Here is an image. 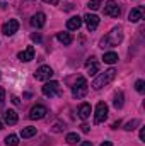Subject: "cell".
<instances>
[{
  "mask_svg": "<svg viewBox=\"0 0 145 146\" xmlns=\"http://www.w3.org/2000/svg\"><path fill=\"white\" fill-rule=\"evenodd\" d=\"M91 104H82L80 107H79V115H80V119H87L89 115H91Z\"/></svg>",
  "mask_w": 145,
  "mask_h": 146,
  "instance_id": "18",
  "label": "cell"
},
{
  "mask_svg": "<svg viewBox=\"0 0 145 146\" xmlns=\"http://www.w3.org/2000/svg\"><path fill=\"white\" fill-rule=\"evenodd\" d=\"M17 58L21 61H31V60H34V46H28L24 51H21L17 54Z\"/></svg>",
  "mask_w": 145,
  "mask_h": 146,
  "instance_id": "11",
  "label": "cell"
},
{
  "mask_svg": "<svg viewBox=\"0 0 145 146\" xmlns=\"http://www.w3.org/2000/svg\"><path fill=\"white\" fill-rule=\"evenodd\" d=\"M46 114H48V109H46L44 106H34V107L31 109V112H29V119L39 121V119H43Z\"/></svg>",
  "mask_w": 145,
  "mask_h": 146,
  "instance_id": "9",
  "label": "cell"
},
{
  "mask_svg": "<svg viewBox=\"0 0 145 146\" xmlns=\"http://www.w3.org/2000/svg\"><path fill=\"white\" fill-rule=\"evenodd\" d=\"M114 76H116V70H114V68H109V70H106L104 73H101L99 76H96V80L92 82V88L99 90V88L106 87L108 83H111V82L114 80Z\"/></svg>",
  "mask_w": 145,
  "mask_h": 146,
  "instance_id": "2",
  "label": "cell"
},
{
  "mask_svg": "<svg viewBox=\"0 0 145 146\" xmlns=\"http://www.w3.org/2000/svg\"><path fill=\"white\" fill-rule=\"evenodd\" d=\"M53 76V70L50 68V66H46V65H43V66H39L34 73V78L39 80V82H46V80H50Z\"/></svg>",
  "mask_w": 145,
  "mask_h": 146,
  "instance_id": "7",
  "label": "cell"
},
{
  "mask_svg": "<svg viewBox=\"0 0 145 146\" xmlns=\"http://www.w3.org/2000/svg\"><path fill=\"white\" fill-rule=\"evenodd\" d=\"M12 102H14L15 106H21V100H19V97H15V95L12 97Z\"/></svg>",
  "mask_w": 145,
  "mask_h": 146,
  "instance_id": "32",
  "label": "cell"
},
{
  "mask_svg": "<svg viewBox=\"0 0 145 146\" xmlns=\"http://www.w3.org/2000/svg\"><path fill=\"white\" fill-rule=\"evenodd\" d=\"M65 129V124L63 122H55V126L51 127V133H62Z\"/></svg>",
  "mask_w": 145,
  "mask_h": 146,
  "instance_id": "25",
  "label": "cell"
},
{
  "mask_svg": "<svg viewBox=\"0 0 145 146\" xmlns=\"http://www.w3.org/2000/svg\"><path fill=\"white\" fill-rule=\"evenodd\" d=\"M80 146H92L91 141H84V143H80Z\"/></svg>",
  "mask_w": 145,
  "mask_h": 146,
  "instance_id": "34",
  "label": "cell"
},
{
  "mask_svg": "<svg viewBox=\"0 0 145 146\" xmlns=\"http://www.w3.org/2000/svg\"><path fill=\"white\" fill-rule=\"evenodd\" d=\"M108 119V106L106 102H99L96 106V115H94V122L96 124H101Z\"/></svg>",
  "mask_w": 145,
  "mask_h": 146,
  "instance_id": "5",
  "label": "cell"
},
{
  "mask_svg": "<svg viewBox=\"0 0 145 146\" xmlns=\"http://www.w3.org/2000/svg\"><path fill=\"white\" fill-rule=\"evenodd\" d=\"M144 139H145V129L142 127L140 129V141H144Z\"/></svg>",
  "mask_w": 145,
  "mask_h": 146,
  "instance_id": "33",
  "label": "cell"
},
{
  "mask_svg": "<svg viewBox=\"0 0 145 146\" xmlns=\"http://www.w3.org/2000/svg\"><path fill=\"white\" fill-rule=\"evenodd\" d=\"M80 26H82V19L79 15H73L67 21V29H70V31H77Z\"/></svg>",
  "mask_w": 145,
  "mask_h": 146,
  "instance_id": "15",
  "label": "cell"
},
{
  "mask_svg": "<svg viewBox=\"0 0 145 146\" xmlns=\"http://www.w3.org/2000/svg\"><path fill=\"white\" fill-rule=\"evenodd\" d=\"M80 131H82V133H89V126H87V124H82V126H80Z\"/></svg>",
  "mask_w": 145,
  "mask_h": 146,
  "instance_id": "30",
  "label": "cell"
},
{
  "mask_svg": "<svg viewBox=\"0 0 145 146\" xmlns=\"http://www.w3.org/2000/svg\"><path fill=\"white\" fill-rule=\"evenodd\" d=\"M41 92H43L44 97H50V99L55 97V95H62V88H60L58 82H48V83H44L43 88H41Z\"/></svg>",
  "mask_w": 145,
  "mask_h": 146,
  "instance_id": "4",
  "label": "cell"
},
{
  "mask_svg": "<svg viewBox=\"0 0 145 146\" xmlns=\"http://www.w3.org/2000/svg\"><path fill=\"white\" fill-rule=\"evenodd\" d=\"M67 143H68V145H77V143H80L79 134H77V133H68V134H67Z\"/></svg>",
  "mask_w": 145,
  "mask_h": 146,
  "instance_id": "21",
  "label": "cell"
},
{
  "mask_svg": "<svg viewBox=\"0 0 145 146\" xmlns=\"http://www.w3.org/2000/svg\"><path fill=\"white\" fill-rule=\"evenodd\" d=\"M34 134H36V127H33V126H28V127H22V129H21V136H22L24 139L33 138Z\"/></svg>",
  "mask_w": 145,
  "mask_h": 146,
  "instance_id": "19",
  "label": "cell"
},
{
  "mask_svg": "<svg viewBox=\"0 0 145 146\" xmlns=\"http://www.w3.org/2000/svg\"><path fill=\"white\" fill-rule=\"evenodd\" d=\"M137 126H140V121H138V119H132V121H128V122L125 124V131H133Z\"/></svg>",
  "mask_w": 145,
  "mask_h": 146,
  "instance_id": "23",
  "label": "cell"
},
{
  "mask_svg": "<svg viewBox=\"0 0 145 146\" xmlns=\"http://www.w3.org/2000/svg\"><path fill=\"white\" fill-rule=\"evenodd\" d=\"M85 94H87V80L84 76H79L77 83L72 88V95L75 99H82V97H85Z\"/></svg>",
  "mask_w": 145,
  "mask_h": 146,
  "instance_id": "3",
  "label": "cell"
},
{
  "mask_svg": "<svg viewBox=\"0 0 145 146\" xmlns=\"http://www.w3.org/2000/svg\"><path fill=\"white\" fill-rule=\"evenodd\" d=\"M101 146H113V145H111V141H104Z\"/></svg>",
  "mask_w": 145,
  "mask_h": 146,
  "instance_id": "35",
  "label": "cell"
},
{
  "mask_svg": "<svg viewBox=\"0 0 145 146\" xmlns=\"http://www.w3.org/2000/svg\"><path fill=\"white\" fill-rule=\"evenodd\" d=\"M119 14H121V9L118 7V3L114 0H108L106 5H104V15H108V17H119Z\"/></svg>",
  "mask_w": 145,
  "mask_h": 146,
  "instance_id": "6",
  "label": "cell"
},
{
  "mask_svg": "<svg viewBox=\"0 0 145 146\" xmlns=\"http://www.w3.org/2000/svg\"><path fill=\"white\" fill-rule=\"evenodd\" d=\"M3 99H5V90L0 87V107H2V104H3Z\"/></svg>",
  "mask_w": 145,
  "mask_h": 146,
  "instance_id": "29",
  "label": "cell"
},
{
  "mask_svg": "<svg viewBox=\"0 0 145 146\" xmlns=\"http://www.w3.org/2000/svg\"><path fill=\"white\" fill-rule=\"evenodd\" d=\"M31 39H33L34 42H41V36H39L38 33H34V34H31Z\"/></svg>",
  "mask_w": 145,
  "mask_h": 146,
  "instance_id": "28",
  "label": "cell"
},
{
  "mask_svg": "<svg viewBox=\"0 0 145 146\" xmlns=\"http://www.w3.org/2000/svg\"><path fill=\"white\" fill-rule=\"evenodd\" d=\"M84 21H85V26H87L89 31H96L97 26H99V17L94 15V14H87V15L84 17Z\"/></svg>",
  "mask_w": 145,
  "mask_h": 146,
  "instance_id": "10",
  "label": "cell"
},
{
  "mask_svg": "<svg viewBox=\"0 0 145 146\" xmlns=\"http://www.w3.org/2000/svg\"><path fill=\"white\" fill-rule=\"evenodd\" d=\"M113 104H114L116 109H121V107H123V92H118V94L114 95V102H113Z\"/></svg>",
  "mask_w": 145,
  "mask_h": 146,
  "instance_id": "22",
  "label": "cell"
},
{
  "mask_svg": "<svg viewBox=\"0 0 145 146\" xmlns=\"http://www.w3.org/2000/svg\"><path fill=\"white\" fill-rule=\"evenodd\" d=\"M103 61L108 63V65H114V63L118 61V54L113 53V51H109V53H106V54L103 56Z\"/></svg>",
  "mask_w": 145,
  "mask_h": 146,
  "instance_id": "20",
  "label": "cell"
},
{
  "mask_svg": "<svg viewBox=\"0 0 145 146\" xmlns=\"http://www.w3.org/2000/svg\"><path fill=\"white\" fill-rule=\"evenodd\" d=\"M0 129H3V124H2V121H0Z\"/></svg>",
  "mask_w": 145,
  "mask_h": 146,
  "instance_id": "36",
  "label": "cell"
},
{
  "mask_svg": "<svg viewBox=\"0 0 145 146\" xmlns=\"http://www.w3.org/2000/svg\"><path fill=\"white\" fill-rule=\"evenodd\" d=\"M5 145L7 146H17L19 145V138H17L15 134H10V136L5 138Z\"/></svg>",
  "mask_w": 145,
  "mask_h": 146,
  "instance_id": "24",
  "label": "cell"
},
{
  "mask_svg": "<svg viewBox=\"0 0 145 146\" xmlns=\"http://www.w3.org/2000/svg\"><path fill=\"white\" fill-rule=\"evenodd\" d=\"M17 112L12 109L5 110V114H3V121H5V124H9V126H14V124H17Z\"/></svg>",
  "mask_w": 145,
  "mask_h": 146,
  "instance_id": "12",
  "label": "cell"
},
{
  "mask_svg": "<svg viewBox=\"0 0 145 146\" xmlns=\"http://www.w3.org/2000/svg\"><path fill=\"white\" fill-rule=\"evenodd\" d=\"M123 41V29L121 27H113L111 33H108L106 36L99 41V48H113V46H118L119 42Z\"/></svg>",
  "mask_w": 145,
  "mask_h": 146,
  "instance_id": "1",
  "label": "cell"
},
{
  "mask_svg": "<svg viewBox=\"0 0 145 146\" xmlns=\"http://www.w3.org/2000/svg\"><path fill=\"white\" fill-rule=\"evenodd\" d=\"M135 88H137V92L144 94L145 92V82L144 80H137V82H135Z\"/></svg>",
  "mask_w": 145,
  "mask_h": 146,
  "instance_id": "26",
  "label": "cell"
},
{
  "mask_svg": "<svg viewBox=\"0 0 145 146\" xmlns=\"http://www.w3.org/2000/svg\"><path fill=\"white\" fill-rule=\"evenodd\" d=\"M17 29H19V21L17 19H9V22H5L3 27H2V33L5 36H12V34L17 33Z\"/></svg>",
  "mask_w": 145,
  "mask_h": 146,
  "instance_id": "8",
  "label": "cell"
},
{
  "mask_svg": "<svg viewBox=\"0 0 145 146\" xmlns=\"http://www.w3.org/2000/svg\"><path fill=\"white\" fill-rule=\"evenodd\" d=\"M142 15H144V7L142 5L140 7H135V9H132V12L128 15V21L130 22H138L142 19Z\"/></svg>",
  "mask_w": 145,
  "mask_h": 146,
  "instance_id": "14",
  "label": "cell"
},
{
  "mask_svg": "<svg viewBox=\"0 0 145 146\" xmlns=\"http://www.w3.org/2000/svg\"><path fill=\"white\" fill-rule=\"evenodd\" d=\"M85 66L89 68V75H96L97 70H99V65H97V61H96L94 56H91V58L85 61Z\"/></svg>",
  "mask_w": 145,
  "mask_h": 146,
  "instance_id": "16",
  "label": "cell"
},
{
  "mask_svg": "<svg viewBox=\"0 0 145 146\" xmlns=\"http://www.w3.org/2000/svg\"><path fill=\"white\" fill-rule=\"evenodd\" d=\"M43 2H44V3H50V5H56L60 0H43Z\"/></svg>",
  "mask_w": 145,
  "mask_h": 146,
  "instance_id": "31",
  "label": "cell"
},
{
  "mask_svg": "<svg viewBox=\"0 0 145 146\" xmlns=\"http://www.w3.org/2000/svg\"><path fill=\"white\" fill-rule=\"evenodd\" d=\"M44 22H46V15L43 14V12H38V14H34L33 15V19H31V26L33 27H43L44 26Z\"/></svg>",
  "mask_w": 145,
  "mask_h": 146,
  "instance_id": "13",
  "label": "cell"
},
{
  "mask_svg": "<svg viewBox=\"0 0 145 146\" xmlns=\"http://www.w3.org/2000/svg\"><path fill=\"white\" fill-rule=\"evenodd\" d=\"M87 7H89L91 10H97V9L101 7V0H91V2L87 3Z\"/></svg>",
  "mask_w": 145,
  "mask_h": 146,
  "instance_id": "27",
  "label": "cell"
},
{
  "mask_svg": "<svg viewBox=\"0 0 145 146\" xmlns=\"http://www.w3.org/2000/svg\"><path fill=\"white\" fill-rule=\"evenodd\" d=\"M56 39H58L62 44H65V46L72 44V41H73V37H72L70 33H58V34H56Z\"/></svg>",
  "mask_w": 145,
  "mask_h": 146,
  "instance_id": "17",
  "label": "cell"
}]
</instances>
